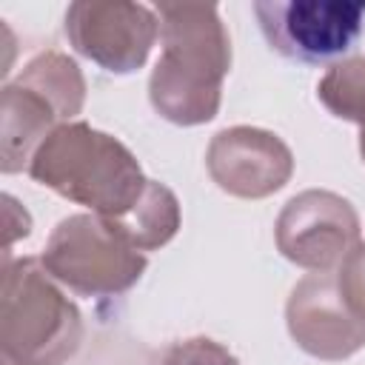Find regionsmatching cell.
<instances>
[{"mask_svg": "<svg viewBox=\"0 0 365 365\" xmlns=\"http://www.w3.org/2000/svg\"><path fill=\"white\" fill-rule=\"evenodd\" d=\"M63 123V114L48 97L17 80L6 83L0 94V171H29L37 148Z\"/></svg>", "mask_w": 365, "mask_h": 365, "instance_id": "10", "label": "cell"}, {"mask_svg": "<svg viewBox=\"0 0 365 365\" xmlns=\"http://www.w3.org/2000/svg\"><path fill=\"white\" fill-rule=\"evenodd\" d=\"M111 222L134 242V248L154 251L171 242L174 234L180 231V200L168 185L148 180L140 202L123 220H111Z\"/></svg>", "mask_w": 365, "mask_h": 365, "instance_id": "12", "label": "cell"}, {"mask_svg": "<svg viewBox=\"0 0 365 365\" xmlns=\"http://www.w3.org/2000/svg\"><path fill=\"white\" fill-rule=\"evenodd\" d=\"M205 168L217 188L240 200H262L277 194L294 174L291 148L265 128L231 125L211 137Z\"/></svg>", "mask_w": 365, "mask_h": 365, "instance_id": "8", "label": "cell"}, {"mask_svg": "<svg viewBox=\"0 0 365 365\" xmlns=\"http://www.w3.org/2000/svg\"><path fill=\"white\" fill-rule=\"evenodd\" d=\"M362 225L356 208L325 188H308L291 197L274 225L279 254L314 274H334L359 245Z\"/></svg>", "mask_w": 365, "mask_h": 365, "instance_id": "6", "label": "cell"}, {"mask_svg": "<svg viewBox=\"0 0 365 365\" xmlns=\"http://www.w3.org/2000/svg\"><path fill=\"white\" fill-rule=\"evenodd\" d=\"M359 154H362V160H365V125L359 128Z\"/></svg>", "mask_w": 365, "mask_h": 365, "instance_id": "16", "label": "cell"}, {"mask_svg": "<svg viewBox=\"0 0 365 365\" xmlns=\"http://www.w3.org/2000/svg\"><path fill=\"white\" fill-rule=\"evenodd\" d=\"M83 345V314L40 257H3L0 351L6 365H66Z\"/></svg>", "mask_w": 365, "mask_h": 365, "instance_id": "3", "label": "cell"}, {"mask_svg": "<svg viewBox=\"0 0 365 365\" xmlns=\"http://www.w3.org/2000/svg\"><path fill=\"white\" fill-rule=\"evenodd\" d=\"M29 174L34 182L106 220H123L148 185L137 157L117 137L83 120L57 125L31 157Z\"/></svg>", "mask_w": 365, "mask_h": 365, "instance_id": "2", "label": "cell"}, {"mask_svg": "<svg viewBox=\"0 0 365 365\" xmlns=\"http://www.w3.org/2000/svg\"><path fill=\"white\" fill-rule=\"evenodd\" d=\"M251 9L268 46L305 66L345 60L365 29V0H257Z\"/></svg>", "mask_w": 365, "mask_h": 365, "instance_id": "5", "label": "cell"}, {"mask_svg": "<svg viewBox=\"0 0 365 365\" xmlns=\"http://www.w3.org/2000/svg\"><path fill=\"white\" fill-rule=\"evenodd\" d=\"M317 97L334 117L365 125V57H345L334 63L322 74Z\"/></svg>", "mask_w": 365, "mask_h": 365, "instance_id": "13", "label": "cell"}, {"mask_svg": "<svg viewBox=\"0 0 365 365\" xmlns=\"http://www.w3.org/2000/svg\"><path fill=\"white\" fill-rule=\"evenodd\" d=\"M14 80L29 86V88H34V91H40L43 97H48L57 106V111L63 114L66 123H71L83 111L86 77H83L80 66L63 51L48 48V51L34 54Z\"/></svg>", "mask_w": 365, "mask_h": 365, "instance_id": "11", "label": "cell"}, {"mask_svg": "<svg viewBox=\"0 0 365 365\" xmlns=\"http://www.w3.org/2000/svg\"><path fill=\"white\" fill-rule=\"evenodd\" d=\"M163 54L148 77L154 111L174 125L217 117L231 71V37L214 3H157Z\"/></svg>", "mask_w": 365, "mask_h": 365, "instance_id": "1", "label": "cell"}, {"mask_svg": "<svg viewBox=\"0 0 365 365\" xmlns=\"http://www.w3.org/2000/svg\"><path fill=\"white\" fill-rule=\"evenodd\" d=\"M157 365H240V359L217 339L191 336L165 345L157 356Z\"/></svg>", "mask_w": 365, "mask_h": 365, "instance_id": "14", "label": "cell"}, {"mask_svg": "<svg viewBox=\"0 0 365 365\" xmlns=\"http://www.w3.org/2000/svg\"><path fill=\"white\" fill-rule=\"evenodd\" d=\"M336 282H339V294H342L345 305L351 308V314L365 322V245L362 242L339 265Z\"/></svg>", "mask_w": 365, "mask_h": 365, "instance_id": "15", "label": "cell"}, {"mask_svg": "<svg viewBox=\"0 0 365 365\" xmlns=\"http://www.w3.org/2000/svg\"><path fill=\"white\" fill-rule=\"evenodd\" d=\"M46 271L80 297H117L137 285L148 259L100 214L63 217L40 254Z\"/></svg>", "mask_w": 365, "mask_h": 365, "instance_id": "4", "label": "cell"}, {"mask_svg": "<svg viewBox=\"0 0 365 365\" xmlns=\"http://www.w3.org/2000/svg\"><path fill=\"white\" fill-rule=\"evenodd\" d=\"M285 325L291 339L311 356L342 362L365 348V322L351 314L334 274L302 277L285 302Z\"/></svg>", "mask_w": 365, "mask_h": 365, "instance_id": "9", "label": "cell"}, {"mask_svg": "<svg viewBox=\"0 0 365 365\" xmlns=\"http://www.w3.org/2000/svg\"><path fill=\"white\" fill-rule=\"evenodd\" d=\"M68 46L108 74H131L160 34L157 11L128 0H77L66 9Z\"/></svg>", "mask_w": 365, "mask_h": 365, "instance_id": "7", "label": "cell"}]
</instances>
